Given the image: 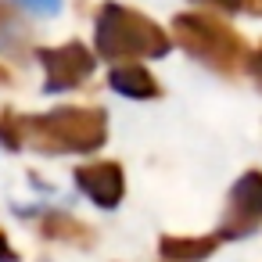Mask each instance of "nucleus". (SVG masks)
Masks as SVG:
<instances>
[{"label":"nucleus","instance_id":"2","mask_svg":"<svg viewBox=\"0 0 262 262\" xmlns=\"http://www.w3.org/2000/svg\"><path fill=\"white\" fill-rule=\"evenodd\" d=\"M97 51L104 58H162L169 51V36L144 15L108 4L97 15Z\"/></svg>","mask_w":262,"mask_h":262},{"label":"nucleus","instance_id":"13","mask_svg":"<svg viewBox=\"0 0 262 262\" xmlns=\"http://www.w3.org/2000/svg\"><path fill=\"white\" fill-rule=\"evenodd\" d=\"M0 262H15V248L8 244V237L0 233Z\"/></svg>","mask_w":262,"mask_h":262},{"label":"nucleus","instance_id":"7","mask_svg":"<svg viewBox=\"0 0 262 262\" xmlns=\"http://www.w3.org/2000/svg\"><path fill=\"white\" fill-rule=\"evenodd\" d=\"M108 83H112V90H119L126 97H158L155 76L144 72L140 65H119V69H112Z\"/></svg>","mask_w":262,"mask_h":262},{"label":"nucleus","instance_id":"11","mask_svg":"<svg viewBox=\"0 0 262 262\" xmlns=\"http://www.w3.org/2000/svg\"><path fill=\"white\" fill-rule=\"evenodd\" d=\"M22 8H29V11H40V15H51V11H58V4L61 0H18Z\"/></svg>","mask_w":262,"mask_h":262},{"label":"nucleus","instance_id":"10","mask_svg":"<svg viewBox=\"0 0 262 262\" xmlns=\"http://www.w3.org/2000/svg\"><path fill=\"white\" fill-rule=\"evenodd\" d=\"M201 4H212L219 11H255V8H262L258 0H201Z\"/></svg>","mask_w":262,"mask_h":262},{"label":"nucleus","instance_id":"5","mask_svg":"<svg viewBox=\"0 0 262 262\" xmlns=\"http://www.w3.org/2000/svg\"><path fill=\"white\" fill-rule=\"evenodd\" d=\"M47 69V90H72L94 72V54L83 43H65L58 51H40Z\"/></svg>","mask_w":262,"mask_h":262},{"label":"nucleus","instance_id":"4","mask_svg":"<svg viewBox=\"0 0 262 262\" xmlns=\"http://www.w3.org/2000/svg\"><path fill=\"white\" fill-rule=\"evenodd\" d=\"M258 223H262V172H248L230 190V205H226L219 237H241V233L255 230Z\"/></svg>","mask_w":262,"mask_h":262},{"label":"nucleus","instance_id":"6","mask_svg":"<svg viewBox=\"0 0 262 262\" xmlns=\"http://www.w3.org/2000/svg\"><path fill=\"white\" fill-rule=\"evenodd\" d=\"M76 183L83 187V194L94 201V205H101V208H112V205H119V198H122V172H119V165H112V162H101V165H83V169H76Z\"/></svg>","mask_w":262,"mask_h":262},{"label":"nucleus","instance_id":"12","mask_svg":"<svg viewBox=\"0 0 262 262\" xmlns=\"http://www.w3.org/2000/svg\"><path fill=\"white\" fill-rule=\"evenodd\" d=\"M248 69H251V76H255V83L262 86V47L251 54V61H248Z\"/></svg>","mask_w":262,"mask_h":262},{"label":"nucleus","instance_id":"3","mask_svg":"<svg viewBox=\"0 0 262 262\" xmlns=\"http://www.w3.org/2000/svg\"><path fill=\"white\" fill-rule=\"evenodd\" d=\"M176 40L194 54L212 61L215 69L233 72L237 61L244 58V43L237 33H230L223 22L208 18V15H180L176 18Z\"/></svg>","mask_w":262,"mask_h":262},{"label":"nucleus","instance_id":"9","mask_svg":"<svg viewBox=\"0 0 262 262\" xmlns=\"http://www.w3.org/2000/svg\"><path fill=\"white\" fill-rule=\"evenodd\" d=\"M22 40H26V26H22L18 11L8 0H0V54H15Z\"/></svg>","mask_w":262,"mask_h":262},{"label":"nucleus","instance_id":"1","mask_svg":"<svg viewBox=\"0 0 262 262\" xmlns=\"http://www.w3.org/2000/svg\"><path fill=\"white\" fill-rule=\"evenodd\" d=\"M108 122L104 112L97 108H58L51 115H36V119H18V115H4L0 119V140L8 147H36V151H54V155H69V151H97L104 144Z\"/></svg>","mask_w":262,"mask_h":262},{"label":"nucleus","instance_id":"8","mask_svg":"<svg viewBox=\"0 0 262 262\" xmlns=\"http://www.w3.org/2000/svg\"><path fill=\"white\" fill-rule=\"evenodd\" d=\"M223 237H165L162 241V255L169 262H194V258H205L212 255V248L219 244Z\"/></svg>","mask_w":262,"mask_h":262},{"label":"nucleus","instance_id":"14","mask_svg":"<svg viewBox=\"0 0 262 262\" xmlns=\"http://www.w3.org/2000/svg\"><path fill=\"white\" fill-rule=\"evenodd\" d=\"M0 79H8V72H4V69H0Z\"/></svg>","mask_w":262,"mask_h":262}]
</instances>
